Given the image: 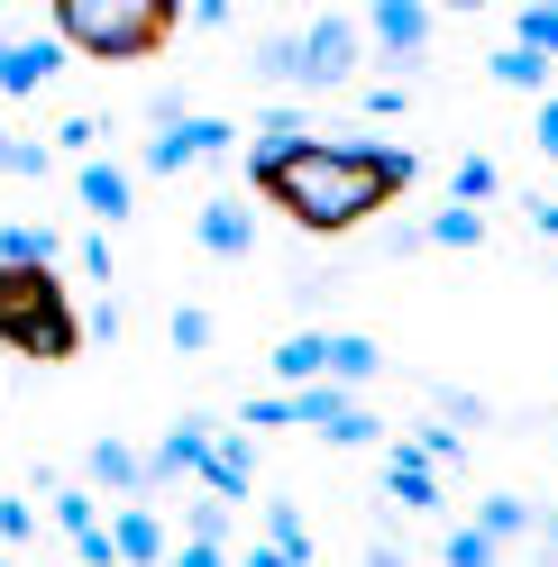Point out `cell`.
<instances>
[{
  "mask_svg": "<svg viewBox=\"0 0 558 567\" xmlns=\"http://www.w3.org/2000/svg\"><path fill=\"white\" fill-rule=\"evenodd\" d=\"M83 476H92V485H111V494H128V504H147V494H156L147 457H137L128 440H92V449H83Z\"/></svg>",
  "mask_w": 558,
  "mask_h": 567,
  "instance_id": "cell-13",
  "label": "cell"
},
{
  "mask_svg": "<svg viewBox=\"0 0 558 567\" xmlns=\"http://www.w3.org/2000/svg\"><path fill=\"white\" fill-rule=\"evenodd\" d=\"M513 47L540 55V64H558V0H531V10L513 19Z\"/></svg>",
  "mask_w": 558,
  "mask_h": 567,
  "instance_id": "cell-21",
  "label": "cell"
},
{
  "mask_svg": "<svg viewBox=\"0 0 558 567\" xmlns=\"http://www.w3.org/2000/svg\"><path fill=\"white\" fill-rule=\"evenodd\" d=\"M366 567H412V558H403L394 540H375V549H366Z\"/></svg>",
  "mask_w": 558,
  "mask_h": 567,
  "instance_id": "cell-35",
  "label": "cell"
},
{
  "mask_svg": "<svg viewBox=\"0 0 558 567\" xmlns=\"http://www.w3.org/2000/svg\"><path fill=\"white\" fill-rule=\"evenodd\" d=\"M540 522L549 513H531V504H521V494H485V504H476V530H485V540H540Z\"/></svg>",
  "mask_w": 558,
  "mask_h": 567,
  "instance_id": "cell-18",
  "label": "cell"
},
{
  "mask_svg": "<svg viewBox=\"0 0 558 567\" xmlns=\"http://www.w3.org/2000/svg\"><path fill=\"white\" fill-rule=\"evenodd\" d=\"M0 47H10V28H0Z\"/></svg>",
  "mask_w": 558,
  "mask_h": 567,
  "instance_id": "cell-39",
  "label": "cell"
},
{
  "mask_svg": "<svg viewBox=\"0 0 558 567\" xmlns=\"http://www.w3.org/2000/svg\"><path fill=\"white\" fill-rule=\"evenodd\" d=\"M412 184H422V156L394 147V137H275V147H248V193L266 210H285L302 238H348L366 229L375 210H394Z\"/></svg>",
  "mask_w": 558,
  "mask_h": 567,
  "instance_id": "cell-1",
  "label": "cell"
},
{
  "mask_svg": "<svg viewBox=\"0 0 558 567\" xmlns=\"http://www.w3.org/2000/svg\"><path fill=\"white\" fill-rule=\"evenodd\" d=\"M193 238L211 247V257H229V266H238V257H257V210L220 193V202H202V210H193Z\"/></svg>",
  "mask_w": 558,
  "mask_h": 567,
  "instance_id": "cell-11",
  "label": "cell"
},
{
  "mask_svg": "<svg viewBox=\"0 0 558 567\" xmlns=\"http://www.w3.org/2000/svg\"><path fill=\"white\" fill-rule=\"evenodd\" d=\"M64 257V229H46V220H10L0 229V266H55Z\"/></svg>",
  "mask_w": 558,
  "mask_h": 567,
  "instance_id": "cell-20",
  "label": "cell"
},
{
  "mask_svg": "<svg viewBox=\"0 0 558 567\" xmlns=\"http://www.w3.org/2000/svg\"><path fill=\"white\" fill-rule=\"evenodd\" d=\"M521 220H531L540 238H558V193H531V202H521Z\"/></svg>",
  "mask_w": 558,
  "mask_h": 567,
  "instance_id": "cell-32",
  "label": "cell"
},
{
  "mask_svg": "<svg viewBox=\"0 0 558 567\" xmlns=\"http://www.w3.org/2000/svg\"><path fill=\"white\" fill-rule=\"evenodd\" d=\"M440 567H504V549L485 540L476 522H458V530H448V540H440Z\"/></svg>",
  "mask_w": 558,
  "mask_h": 567,
  "instance_id": "cell-25",
  "label": "cell"
},
{
  "mask_svg": "<svg viewBox=\"0 0 558 567\" xmlns=\"http://www.w3.org/2000/svg\"><path fill=\"white\" fill-rule=\"evenodd\" d=\"M403 449H412V457H431V467H458V457H467V440L448 431V421H431V431H412Z\"/></svg>",
  "mask_w": 558,
  "mask_h": 567,
  "instance_id": "cell-27",
  "label": "cell"
},
{
  "mask_svg": "<svg viewBox=\"0 0 558 567\" xmlns=\"http://www.w3.org/2000/svg\"><path fill=\"white\" fill-rule=\"evenodd\" d=\"M55 74H64V47H55V38H19V28H10V47H0V101L46 92Z\"/></svg>",
  "mask_w": 558,
  "mask_h": 567,
  "instance_id": "cell-8",
  "label": "cell"
},
{
  "mask_svg": "<svg viewBox=\"0 0 558 567\" xmlns=\"http://www.w3.org/2000/svg\"><path fill=\"white\" fill-rule=\"evenodd\" d=\"M504 92H531V101H549V64L540 55H521V47H495V64H485Z\"/></svg>",
  "mask_w": 558,
  "mask_h": 567,
  "instance_id": "cell-22",
  "label": "cell"
},
{
  "mask_svg": "<svg viewBox=\"0 0 558 567\" xmlns=\"http://www.w3.org/2000/svg\"><path fill=\"white\" fill-rule=\"evenodd\" d=\"M248 431H321L330 449H375L385 440V421H375L358 394H339V384H293V394H248Z\"/></svg>",
  "mask_w": 558,
  "mask_h": 567,
  "instance_id": "cell-5",
  "label": "cell"
},
{
  "mask_svg": "<svg viewBox=\"0 0 558 567\" xmlns=\"http://www.w3.org/2000/svg\"><path fill=\"white\" fill-rule=\"evenodd\" d=\"M165 330H174V348H211V339H220V321H211L202 302H174V321H165Z\"/></svg>",
  "mask_w": 558,
  "mask_h": 567,
  "instance_id": "cell-28",
  "label": "cell"
},
{
  "mask_svg": "<svg viewBox=\"0 0 558 567\" xmlns=\"http://www.w3.org/2000/svg\"><path fill=\"white\" fill-rule=\"evenodd\" d=\"M385 375V348H375L366 330H330V384L339 394H358V384H375Z\"/></svg>",
  "mask_w": 558,
  "mask_h": 567,
  "instance_id": "cell-16",
  "label": "cell"
},
{
  "mask_svg": "<svg viewBox=\"0 0 558 567\" xmlns=\"http://www.w3.org/2000/svg\"><path fill=\"white\" fill-rule=\"evenodd\" d=\"M238 147V120H211V111H184V120H165L147 137V156H137V174H184V165H211Z\"/></svg>",
  "mask_w": 558,
  "mask_h": 567,
  "instance_id": "cell-6",
  "label": "cell"
},
{
  "mask_svg": "<svg viewBox=\"0 0 558 567\" xmlns=\"http://www.w3.org/2000/svg\"><path fill=\"white\" fill-rule=\"evenodd\" d=\"M202 494H220V504H248L257 494V449L211 431V449H202Z\"/></svg>",
  "mask_w": 558,
  "mask_h": 567,
  "instance_id": "cell-12",
  "label": "cell"
},
{
  "mask_svg": "<svg viewBox=\"0 0 558 567\" xmlns=\"http://www.w3.org/2000/svg\"><path fill=\"white\" fill-rule=\"evenodd\" d=\"M448 193H458V210H485V202L504 193V174L485 165V156H458V174H448Z\"/></svg>",
  "mask_w": 558,
  "mask_h": 567,
  "instance_id": "cell-24",
  "label": "cell"
},
{
  "mask_svg": "<svg viewBox=\"0 0 558 567\" xmlns=\"http://www.w3.org/2000/svg\"><path fill=\"white\" fill-rule=\"evenodd\" d=\"M422 247H485V210H458V202H448L440 220H422Z\"/></svg>",
  "mask_w": 558,
  "mask_h": 567,
  "instance_id": "cell-23",
  "label": "cell"
},
{
  "mask_svg": "<svg viewBox=\"0 0 558 567\" xmlns=\"http://www.w3.org/2000/svg\"><path fill=\"white\" fill-rule=\"evenodd\" d=\"M74 257H83V275H92V284H111V229H92Z\"/></svg>",
  "mask_w": 558,
  "mask_h": 567,
  "instance_id": "cell-30",
  "label": "cell"
},
{
  "mask_svg": "<svg viewBox=\"0 0 558 567\" xmlns=\"http://www.w3.org/2000/svg\"><path fill=\"white\" fill-rule=\"evenodd\" d=\"M202 449H211V421H174V431L156 440V457H147V476L165 485V476H202Z\"/></svg>",
  "mask_w": 558,
  "mask_h": 567,
  "instance_id": "cell-17",
  "label": "cell"
},
{
  "mask_svg": "<svg viewBox=\"0 0 558 567\" xmlns=\"http://www.w3.org/2000/svg\"><path fill=\"white\" fill-rule=\"evenodd\" d=\"M0 540H38V513H28L19 494H10V504H0Z\"/></svg>",
  "mask_w": 558,
  "mask_h": 567,
  "instance_id": "cell-31",
  "label": "cell"
},
{
  "mask_svg": "<svg viewBox=\"0 0 558 567\" xmlns=\"http://www.w3.org/2000/svg\"><path fill=\"white\" fill-rule=\"evenodd\" d=\"M540 156H549V165H558V92H549V101H540Z\"/></svg>",
  "mask_w": 558,
  "mask_h": 567,
  "instance_id": "cell-34",
  "label": "cell"
},
{
  "mask_svg": "<svg viewBox=\"0 0 558 567\" xmlns=\"http://www.w3.org/2000/svg\"><path fill=\"white\" fill-rule=\"evenodd\" d=\"M165 567H229V549H202V540H174Z\"/></svg>",
  "mask_w": 558,
  "mask_h": 567,
  "instance_id": "cell-33",
  "label": "cell"
},
{
  "mask_svg": "<svg viewBox=\"0 0 558 567\" xmlns=\"http://www.w3.org/2000/svg\"><path fill=\"white\" fill-rule=\"evenodd\" d=\"M174 28H184L174 0H55L46 10V38L92 64H147L174 47Z\"/></svg>",
  "mask_w": 558,
  "mask_h": 567,
  "instance_id": "cell-2",
  "label": "cell"
},
{
  "mask_svg": "<svg viewBox=\"0 0 558 567\" xmlns=\"http://www.w3.org/2000/svg\"><path fill=\"white\" fill-rule=\"evenodd\" d=\"M111 549H120V567H165L174 558V530H165L156 504H120L111 513Z\"/></svg>",
  "mask_w": 558,
  "mask_h": 567,
  "instance_id": "cell-10",
  "label": "cell"
},
{
  "mask_svg": "<svg viewBox=\"0 0 558 567\" xmlns=\"http://www.w3.org/2000/svg\"><path fill=\"white\" fill-rule=\"evenodd\" d=\"M275 394H293V384H330V330H293V339H275Z\"/></svg>",
  "mask_w": 558,
  "mask_h": 567,
  "instance_id": "cell-14",
  "label": "cell"
},
{
  "mask_svg": "<svg viewBox=\"0 0 558 567\" xmlns=\"http://www.w3.org/2000/svg\"><path fill=\"white\" fill-rule=\"evenodd\" d=\"M184 540H202V549H229V504H220V494H193Z\"/></svg>",
  "mask_w": 558,
  "mask_h": 567,
  "instance_id": "cell-26",
  "label": "cell"
},
{
  "mask_svg": "<svg viewBox=\"0 0 558 567\" xmlns=\"http://www.w3.org/2000/svg\"><path fill=\"white\" fill-rule=\"evenodd\" d=\"M266 549L285 558V567H321V540H311V522L293 504H266Z\"/></svg>",
  "mask_w": 558,
  "mask_h": 567,
  "instance_id": "cell-19",
  "label": "cell"
},
{
  "mask_svg": "<svg viewBox=\"0 0 558 567\" xmlns=\"http://www.w3.org/2000/svg\"><path fill=\"white\" fill-rule=\"evenodd\" d=\"M229 567H285V558H275L266 540H248V558H229Z\"/></svg>",
  "mask_w": 558,
  "mask_h": 567,
  "instance_id": "cell-36",
  "label": "cell"
},
{
  "mask_svg": "<svg viewBox=\"0 0 558 567\" xmlns=\"http://www.w3.org/2000/svg\"><path fill=\"white\" fill-rule=\"evenodd\" d=\"M385 494H394L403 513H440V467H431V457H412V449L394 440V449H385Z\"/></svg>",
  "mask_w": 558,
  "mask_h": 567,
  "instance_id": "cell-15",
  "label": "cell"
},
{
  "mask_svg": "<svg viewBox=\"0 0 558 567\" xmlns=\"http://www.w3.org/2000/svg\"><path fill=\"white\" fill-rule=\"evenodd\" d=\"M366 55V28L358 19H302L285 38H257V83H285V92H339Z\"/></svg>",
  "mask_w": 558,
  "mask_h": 567,
  "instance_id": "cell-4",
  "label": "cell"
},
{
  "mask_svg": "<svg viewBox=\"0 0 558 567\" xmlns=\"http://www.w3.org/2000/svg\"><path fill=\"white\" fill-rule=\"evenodd\" d=\"M540 549H549V558H558V522H540Z\"/></svg>",
  "mask_w": 558,
  "mask_h": 567,
  "instance_id": "cell-37",
  "label": "cell"
},
{
  "mask_svg": "<svg viewBox=\"0 0 558 567\" xmlns=\"http://www.w3.org/2000/svg\"><path fill=\"white\" fill-rule=\"evenodd\" d=\"M358 28H366V47H385L394 64H412V55L431 47V10H422V0H375Z\"/></svg>",
  "mask_w": 558,
  "mask_h": 567,
  "instance_id": "cell-9",
  "label": "cell"
},
{
  "mask_svg": "<svg viewBox=\"0 0 558 567\" xmlns=\"http://www.w3.org/2000/svg\"><path fill=\"white\" fill-rule=\"evenodd\" d=\"M74 202L92 210L101 229H120L128 210H137V174H128V165H111V156H83V165H74Z\"/></svg>",
  "mask_w": 558,
  "mask_h": 567,
  "instance_id": "cell-7",
  "label": "cell"
},
{
  "mask_svg": "<svg viewBox=\"0 0 558 567\" xmlns=\"http://www.w3.org/2000/svg\"><path fill=\"white\" fill-rule=\"evenodd\" d=\"M83 311H74V284L55 266H0V348L28 367H64L83 358Z\"/></svg>",
  "mask_w": 558,
  "mask_h": 567,
  "instance_id": "cell-3",
  "label": "cell"
},
{
  "mask_svg": "<svg viewBox=\"0 0 558 567\" xmlns=\"http://www.w3.org/2000/svg\"><path fill=\"white\" fill-rule=\"evenodd\" d=\"M0 156H10V128H0Z\"/></svg>",
  "mask_w": 558,
  "mask_h": 567,
  "instance_id": "cell-38",
  "label": "cell"
},
{
  "mask_svg": "<svg viewBox=\"0 0 558 567\" xmlns=\"http://www.w3.org/2000/svg\"><path fill=\"white\" fill-rule=\"evenodd\" d=\"M0 174H28V184H46V174H55V147H38V137H10Z\"/></svg>",
  "mask_w": 558,
  "mask_h": 567,
  "instance_id": "cell-29",
  "label": "cell"
}]
</instances>
